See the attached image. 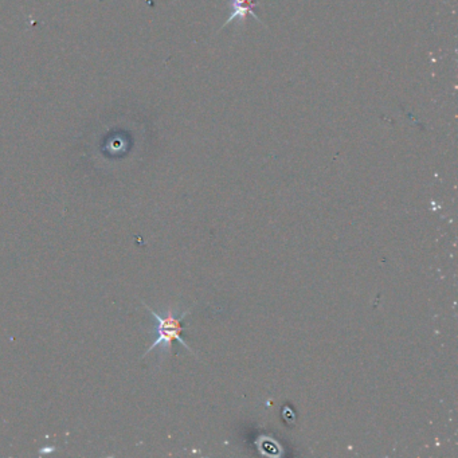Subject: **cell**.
Returning a JSON list of instances; mask_svg holds the SVG:
<instances>
[{"mask_svg":"<svg viewBox=\"0 0 458 458\" xmlns=\"http://www.w3.org/2000/svg\"><path fill=\"white\" fill-rule=\"evenodd\" d=\"M147 310L151 313L156 322V339L151 345L150 348L145 351V354L143 355L147 356L150 352H152L155 348L160 347L161 349V354H166V355H170L172 351V343L176 340L179 343L182 344L183 347H186L190 352L194 354L190 345L186 343L182 338V332H183V326H182V322L183 319L190 313V310H186V312H182L179 316H176L173 313V309L172 308H168L166 310V313L160 315L157 312H155L151 306L144 304ZM195 355V354H194Z\"/></svg>","mask_w":458,"mask_h":458,"instance_id":"6da1fadb","label":"cell"},{"mask_svg":"<svg viewBox=\"0 0 458 458\" xmlns=\"http://www.w3.org/2000/svg\"><path fill=\"white\" fill-rule=\"evenodd\" d=\"M257 4H258L257 0H230L229 19L226 20V23L222 26V29L226 27L232 20L238 19L239 22H244L248 15H251L254 19H257L261 23V19L255 14Z\"/></svg>","mask_w":458,"mask_h":458,"instance_id":"7a4b0ae2","label":"cell"}]
</instances>
